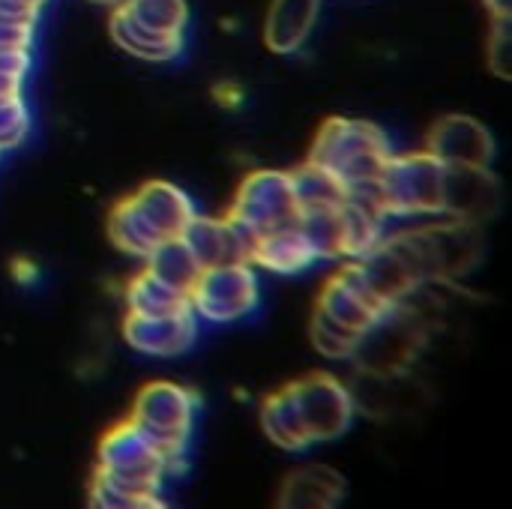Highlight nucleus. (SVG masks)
<instances>
[{
  "mask_svg": "<svg viewBox=\"0 0 512 509\" xmlns=\"http://www.w3.org/2000/svg\"><path fill=\"white\" fill-rule=\"evenodd\" d=\"M48 0H0V18L18 21V24H36V12Z\"/></svg>",
  "mask_w": 512,
  "mask_h": 509,
  "instance_id": "c85d7f7f",
  "label": "nucleus"
},
{
  "mask_svg": "<svg viewBox=\"0 0 512 509\" xmlns=\"http://www.w3.org/2000/svg\"><path fill=\"white\" fill-rule=\"evenodd\" d=\"M261 288L252 264H219L201 270L195 288L189 291V306L198 321L234 324L258 306Z\"/></svg>",
  "mask_w": 512,
  "mask_h": 509,
  "instance_id": "6e6552de",
  "label": "nucleus"
},
{
  "mask_svg": "<svg viewBox=\"0 0 512 509\" xmlns=\"http://www.w3.org/2000/svg\"><path fill=\"white\" fill-rule=\"evenodd\" d=\"M21 87H24L21 78H12V75H3V72H0V99L21 96Z\"/></svg>",
  "mask_w": 512,
  "mask_h": 509,
  "instance_id": "7c9ffc66",
  "label": "nucleus"
},
{
  "mask_svg": "<svg viewBox=\"0 0 512 509\" xmlns=\"http://www.w3.org/2000/svg\"><path fill=\"white\" fill-rule=\"evenodd\" d=\"M30 132V111L24 105V96L0 99V153L18 147Z\"/></svg>",
  "mask_w": 512,
  "mask_h": 509,
  "instance_id": "bb28decb",
  "label": "nucleus"
},
{
  "mask_svg": "<svg viewBox=\"0 0 512 509\" xmlns=\"http://www.w3.org/2000/svg\"><path fill=\"white\" fill-rule=\"evenodd\" d=\"M345 204V201H342ZM342 204L333 207H306L297 216L300 231L306 234L309 246L315 249L318 261L345 258V225H342Z\"/></svg>",
  "mask_w": 512,
  "mask_h": 509,
  "instance_id": "aec40b11",
  "label": "nucleus"
},
{
  "mask_svg": "<svg viewBox=\"0 0 512 509\" xmlns=\"http://www.w3.org/2000/svg\"><path fill=\"white\" fill-rule=\"evenodd\" d=\"M291 180H294L300 210H306V207H333V204H342L345 195H348V189H345V183L339 177H333L327 168L312 165V162H303L297 171H291Z\"/></svg>",
  "mask_w": 512,
  "mask_h": 509,
  "instance_id": "5701e85b",
  "label": "nucleus"
},
{
  "mask_svg": "<svg viewBox=\"0 0 512 509\" xmlns=\"http://www.w3.org/2000/svg\"><path fill=\"white\" fill-rule=\"evenodd\" d=\"M309 336H312V345H315L324 357H330V360H351L354 351H357V345H360V339H363V336L351 333L348 327L336 324L333 318H327L321 309L312 312Z\"/></svg>",
  "mask_w": 512,
  "mask_h": 509,
  "instance_id": "a878e982",
  "label": "nucleus"
},
{
  "mask_svg": "<svg viewBox=\"0 0 512 509\" xmlns=\"http://www.w3.org/2000/svg\"><path fill=\"white\" fill-rule=\"evenodd\" d=\"M96 471L144 492H162V480L171 474L162 450L132 420L117 423L105 432V438L99 441Z\"/></svg>",
  "mask_w": 512,
  "mask_h": 509,
  "instance_id": "423d86ee",
  "label": "nucleus"
},
{
  "mask_svg": "<svg viewBox=\"0 0 512 509\" xmlns=\"http://www.w3.org/2000/svg\"><path fill=\"white\" fill-rule=\"evenodd\" d=\"M33 42V24L3 21L0 18V51L3 48H30Z\"/></svg>",
  "mask_w": 512,
  "mask_h": 509,
  "instance_id": "c756f323",
  "label": "nucleus"
},
{
  "mask_svg": "<svg viewBox=\"0 0 512 509\" xmlns=\"http://www.w3.org/2000/svg\"><path fill=\"white\" fill-rule=\"evenodd\" d=\"M492 15H510V0H486Z\"/></svg>",
  "mask_w": 512,
  "mask_h": 509,
  "instance_id": "2f4dec72",
  "label": "nucleus"
},
{
  "mask_svg": "<svg viewBox=\"0 0 512 509\" xmlns=\"http://www.w3.org/2000/svg\"><path fill=\"white\" fill-rule=\"evenodd\" d=\"M111 39L129 51L132 57L138 60H147V63H168L174 60L180 51H183V36H165V33H153L147 27H141L138 21H132L120 6L111 12Z\"/></svg>",
  "mask_w": 512,
  "mask_h": 509,
  "instance_id": "f3484780",
  "label": "nucleus"
},
{
  "mask_svg": "<svg viewBox=\"0 0 512 509\" xmlns=\"http://www.w3.org/2000/svg\"><path fill=\"white\" fill-rule=\"evenodd\" d=\"M294 408L300 414V423L312 444H327L342 438L351 429L354 420V393L330 372H312L300 381L285 384Z\"/></svg>",
  "mask_w": 512,
  "mask_h": 509,
  "instance_id": "0eeeda50",
  "label": "nucleus"
},
{
  "mask_svg": "<svg viewBox=\"0 0 512 509\" xmlns=\"http://www.w3.org/2000/svg\"><path fill=\"white\" fill-rule=\"evenodd\" d=\"M120 9L141 27L165 36H183V27L189 21L186 0H126Z\"/></svg>",
  "mask_w": 512,
  "mask_h": 509,
  "instance_id": "393cba45",
  "label": "nucleus"
},
{
  "mask_svg": "<svg viewBox=\"0 0 512 509\" xmlns=\"http://www.w3.org/2000/svg\"><path fill=\"white\" fill-rule=\"evenodd\" d=\"M126 306L135 315H174V312H186L189 297L168 288L165 282H159L153 273H138L135 279H129L126 285Z\"/></svg>",
  "mask_w": 512,
  "mask_h": 509,
  "instance_id": "4be33fe9",
  "label": "nucleus"
},
{
  "mask_svg": "<svg viewBox=\"0 0 512 509\" xmlns=\"http://www.w3.org/2000/svg\"><path fill=\"white\" fill-rule=\"evenodd\" d=\"M123 339L144 357H180L198 339V315L192 309L174 315H135L123 318Z\"/></svg>",
  "mask_w": 512,
  "mask_h": 509,
  "instance_id": "1a4fd4ad",
  "label": "nucleus"
},
{
  "mask_svg": "<svg viewBox=\"0 0 512 509\" xmlns=\"http://www.w3.org/2000/svg\"><path fill=\"white\" fill-rule=\"evenodd\" d=\"M96 3H105V6H114V9H117V6H123L126 0H96Z\"/></svg>",
  "mask_w": 512,
  "mask_h": 509,
  "instance_id": "473e14b6",
  "label": "nucleus"
},
{
  "mask_svg": "<svg viewBox=\"0 0 512 509\" xmlns=\"http://www.w3.org/2000/svg\"><path fill=\"white\" fill-rule=\"evenodd\" d=\"M501 207V186L489 165H447L444 216L456 222H483Z\"/></svg>",
  "mask_w": 512,
  "mask_h": 509,
  "instance_id": "9b49d317",
  "label": "nucleus"
},
{
  "mask_svg": "<svg viewBox=\"0 0 512 509\" xmlns=\"http://www.w3.org/2000/svg\"><path fill=\"white\" fill-rule=\"evenodd\" d=\"M183 243L198 258L201 270L219 267V264H252L255 234L234 219H213V216H192L186 231L180 234Z\"/></svg>",
  "mask_w": 512,
  "mask_h": 509,
  "instance_id": "9d476101",
  "label": "nucleus"
},
{
  "mask_svg": "<svg viewBox=\"0 0 512 509\" xmlns=\"http://www.w3.org/2000/svg\"><path fill=\"white\" fill-rule=\"evenodd\" d=\"M321 0H273L264 24V42L276 54H294L312 33Z\"/></svg>",
  "mask_w": 512,
  "mask_h": 509,
  "instance_id": "dca6fc26",
  "label": "nucleus"
},
{
  "mask_svg": "<svg viewBox=\"0 0 512 509\" xmlns=\"http://www.w3.org/2000/svg\"><path fill=\"white\" fill-rule=\"evenodd\" d=\"M510 15H495V27H492V39H489V66L495 69V75L510 78L512 57H510Z\"/></svg>",
  "mask_w": 512,
  "mask_h": 509,
  "instance_id": "cd10ccee",
  "label": "nucleus"
},
{
  "mask_svg": "<svg viewBox=\"0 0 512 509\" xmlns=\"http://www.w3.org/2000/svg\"><path fill=\"white\" fill-rule=\"evenodd\" d=\"M402 261L411 267L417 282H450L465 276L483 255L480 228L471 222H444L387 234V240Z\"/></svg>",
  "mask_w": 512,
  "mask_h": 509,
  "instance_id": "f03ea898",
  "label": "nucleus"
},
{
  "mask_svg": "<svg viewBox=\"0 0 512 509\" xmlns=\"http://www.w3.org/2000/svg\"><path fill=\"white\" fill-rule=\"evenodd\" d=\"M345 498V480L327 465H306L285 477L279 489V507L327 509Z\"/></svg>",
  "mask_w": 512,
  "mask_h": 509,
  "instance_id": "2eb2a0df",
  "label": "nucleus"
},
{
  "mask_svg": "<svg viewBox=\"0 0 512 509\" xmlns=\"http://www.w3.org/2000/svg\"><path fill=\"white\" fill-rule=\"evenodd\" d=\"M90 507L99 509H162L165 501L159 492H144L135 486H126L102 471H93L90 480Z\"/></svg>",
  "mask_w": 512,
  "mask_h": 509,
  "instance_id": "b1692460",
  "label": "nucleus"
},
{
  "mask_svg": "<svg viewBox=\"0 0 512 509\" xmlns=\"http://www.w3.org/2000/svg\"><path fill=\"white\" fill-rule=\"evenodd\" d=\"M108 237L123 255H135V258H147L162 243L150 231V225L138 216V210L132 207L129 198H123V201H117L111 207V213H108Z\"/></svg>",
  "mask_w": 512,
  "mask_h": 509,
  "instance_id": "412c9836",
  "label": "nucleus"
},
{
  "mask_svg": "<svg viewBox=\"0 0 512 509\" xmlns=\"http://www.w3.org/2000/svg\"><path fill=\"white\" fill-rule=\"evenodd\" d=\"M225 216L234 219L237 225L249 228L255 237L285 228V225H294L300 216V201L294 192L291 171H273V168L252 171L240 183V189L231 201V210Z\"/></svg>",
  "mask_w": 512,
  "mask_h": 509,
  "instance_id": "39448f33",
  "label": "nucleus"
},
{
  "mask_svg": "<svg viewBox=\"0 0 512 509\" xmlns=\"http://www.w3.org/2000/svg\"><path fill=\"white\" fill-rule=\"evenodd\" d=\"M144 261H147V273H153L159 282H165L168 288H174L186 297L201 276V264L192 255V249L183 243V237L162 240Z\"/></svg>",
  "mask_w": 512,
  "mask_h": 509,
  "instance_id": "a211bd4d",
  "label": "nucleus"
},
{
  "mask_svg": "<svg viewBox=\"0 0 512 509\" xmlns=\"http://www.w3.org/2000/svg\"><path fill=\"white\" fill-rule=\"evenodd\" d=\"M444 174L447 165L429 150L405 153L384 162L375 186L390 219L411 216H444Z\"/></svg>",
  "mask_w": 512,
  "mask_h": 509,
  "instance_id": "7ed1b4c3",
  "label": "nucleus"
},
{
  "mask_svg": "<svg viewBox=\"0 0 512 509\" xmlns=\"http://www.w3.org/2000/svg\"><path fill=\"white\" fill-rule=\"evenodd\" d=\"M426 150L444 165H489L495 141L480 120L468 114H447L429 129Z\"/></svg>",
  "mask_w": 512,
  "mask_h": 509,
  "instance_id": "f8f14e48",
  "label": "nucleus"
},
{
  "mask_svg": "<svg viewBox=\"0 0 512 509\" xmlns=\"http://www.w3.org/2000/svg\"><path fill=\"white\" fill-rule=\"evenodd\" d=\"M132 207L138 210V216L150 225V231L159 237V240H171V237H180L186 231V225L192 222L195 216V204L192 198L168 183V180H150L144 183L138 192L129 195Z\"/></svg>",
  "mask_w": 512,
  "mask_h": 509,
  "instance_id": "ddd939ff",
  "label": "nucleus"
},
{
  "mask_svg": "<svg viewBox=\"0 0 512 509\" xmlns=\"http://www.w3.org/2000/svg\"><path fill=\"white\" fill-rule=\"evenodd\" d=\"M195 411H198V396L174 381H150L135 396L129 420L162 450L171 474L183 468Z\"/></svg>",
  "mask_w": 512,
  "mask_h": 509,
  "instance_id": "20e7f679",
  "label": "nucleus"
},
{
  "mask_svg": "<svg viewBox=\"0 0 512 509\" xmlns=\"http://www.w3.org/2000/svg\"><path fill=\"white\" fill-rule=\"evenodd\" d=\"M390 153L393 147L381 126L369 120L330 117L318 129L306 162L327 168L333 177L345 183V189H354L375 183Z\"/></svg>",
  "mask_w": 512,
  "mask_h": 509,
  "instance_id": "f257e3e1",
  "label": "nucleus"
},
{
  "mask_svg": "<svg viewBox=\"0 0 512 509\" xmlns=\"http://www.w3.org/2000/svg\"><path fill=\"white\" fill-rule=\"evenodd\" d=\"M315 261H318V255L309 246V240L297 222L261 234L252 249V267H261V270L279 273V276H297V273L309 270Z\"/></svg>",
  "mask_w": 512,
  "mask_h": 509,
  "instance_id": "4468645a",
  "label": "nucleus"
},
{
  "mask_svg": "<svg viewBox=\"0 0 512 509\" xmlns=\"http://www.w3.org/2000/svg\"><path fill=\"white\" fill-rule=\"evenodd\" d=\"M261 426H264V435L276 447H282L288 453H300V450L312 447L288 387H282V390H276L273 396L264 399V405H261Z\"/></svg>",
  "mask_w": 512,
  "mask_h": 509,
  "instance_id": "6ab92c4d",
  "label": "nucleus"
}]
</instances>
